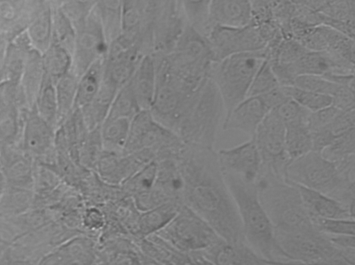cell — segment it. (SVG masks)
<instances>
[{
    "label": "cell",
    "instance_id": "cell-1",
    "mask_svg": "<svg viewBox=\"0 0 355 265\" xmlns=\"http://www.w3.org/2000/svg\"><path fill=\"white\" fill-rule=\"evenodd\" d=\"M181 201L224 240L245 241L240 216L214 148L183 144L175 160Z\"/></svg>",
    "mask_w": 355,
    "mask_h": 265
},
{
    "label": "cell",
    "instance_id": "cell-2",
    "mask_svg": "<svg viewBox=\"0 0 355 265\" xmlns=\"http://www.w3.org/2000/svg\"><path fill=\"white\" fill-rule=\"evenodd\" d=\"M354 172L355 156L334 162L311 150L290 162L286 181L336 199L354 215Z\"/></svg>",
    "mask_w": 355,
    "mask_h": 265
},
{
    "label": "cell",
    "instance_id": "cell-3",
    "mask_svg": "<svg viewBox=\"0 0 355 265\" xmlns=\"http://www.w3.org/2000/svg\"><path fill=\"white\" fill-rule=\"evenodd\" d=\"M235 201L245 241L257 253L275 264H295L278 246L274 228L260 202L256 182L223 173Z\"/></svg>",
    "mask_w": 355,
    "mask_h": 265
},
{
    "label": "cell",
    "instance_id": "cell-4",
    "mask_svg": "<svg viewBox=\"0 0 355 265\" xmlns=\"http://www.w3.org/2000/svg\"><path fill=\"white\" fill-rule=\"evenodd\" d=\"M256 184L260 202L274 231L289 232L315 227L296 185L263 170Z\"/></svg>",
    "mask_w": 355,
    "mask_h": 265
},
{
    "label": "cell",
    "instance_id": "cell-5",
    "mask_svg": "<svg viewBox=\"0 0 355 265\" xmlns=\"http://www.w3.org/2000/svg\"><path fill=\"white\" fill-rule=\"evenodd\" d=\"M153 54L156 68V86L148 110L157 122L175 134L201 85L193 86L175 74L163 52L157 51Z\"/></svg>",
    "mask_w": 355,
    "mask_h": 265
},
{
    "label": "cell",
    "instance_id": "cell-6",
    "mask_svg": "<svg viewBox=\"0 0 355 265\" xmlns=\"http://www.w3.org/2000/svg\"><path fill=\"white\" fill-rule=\"evenodd\" d=\"M225 113L220 93L208 77L197 90L192 106L175 134L184 144L214 148Z\"/></svg>",
    "mask_w": 355,
    "mask_h": 265
},
{
    "label": "cell",
    "instance_id": "cell-7",
    "mask_svg": "<svg viewBox=\"0 0 355 265\" xmlns=\"http://www.w3.org/2000/svg\"><path fill=\"white\" fill-rule=\"evenodd\" d=\"M274 233L278 246L295 264H355V249L342 250L336 247L328 235L315 227Z\"/></svg>",
    "mask_w": 355,
    "mask_h": 265
},
{
    "label": "cell",
    "instance_id": "cell-8",
    "mask_svg": "<svg viewBox=\"0 0 355 265\" xmlns=\"http://www.w3.org/2000/svg\"><path fill=\"white\" fill-rule=\"evenodd\" d=\"M164 53L171 71L193 86L208 78L214 54L205 35L188 24Z\"/></svg>",
    "mask_w": 355,
    "mask_h": 265
},
{
    "label": "cell",
    "instance_id": "cell-9",
    "mask_svg": "<svg viewBox=\"0 0 355 265\" xmlns=\"http://www.w3.org/2000/svg\"><path fill=\"white\" fill-rule=\"evenodd\" d=\"M266 55V48L262 51L232 55L213 62L208 77L220 93L225 116L248 96L253 77Z\"/></svg>",
    "mask_w": 355,
    "mask_h": 265
},
{
    "label": "cell",
    "instance_id": "cell-10",
    "mask_svg": "<svg viewBox=\"0 0 355 265\" xmlns=\"http://www.w3.org/2000/svg\"><path fill=\"white\" fill-rule=\"evenodd\" d=\"M144 25L140 41L144 54L166 51L173 44L186 22L175 0H143Z\"/></svg>",
    "mask_w": 355,
    "mask_h": 265
},
{
    "label": "cell",
    "instance_id": "cell-11",
    "mask_svg": "<svg viewBox=\"0 0 355 265\" xmlns=\"http://www.w3.org/2000/svg\"><path fill=\"white\" fill-rule=\"evenodd\" d=\"M154 234L174 248L187 253L205 250L222 238L204 219L184 204L177 214Z\"/></svg>",
    "mask_w": 355,
    "mask_h": 265
},
{
    "label": "cell",
    "instance_id": "cell-12",
    "mask_svg": "<svg viewBox=\"0 0 355 265\" xmlns=\"http://www.w3.org/2000/svg\"><path fill=\"white\" fill-rule=\"evenodd\" d=\"M182 144L173 131L153 118L148 109H141L130 121L123 152L131 154L156 149H173L180 148Z\"/></svg>",
    "mask_w": 355,
    "mask_h": 265
},
{
    "label": "cell",
    "instance_id": "cell-13",
    "mask_svg": "<svg viewBox=\"0 0 355 265\" xmlns=\"http://www.w3.org/2000/svg\"><path fill=\"white\" fill-rule=\"evenodd\" d=\"M252 137L261 156V170L286 180V170L291 161L285 149L284 123L270 111Z\"/></svg>",
    "mask_w": 355,
    "mask_h": 265
},
{
    "label": "cell",
    "instance_id": "cell-14",
    "mask_svg": "<svg viewBox=\"0 0 355 265\" xmlns=\"http://www.w3.org/2000/svg\"><path fill=\"white\" fill-rule=\"evenodd\" d=\"M206 36L214 62L228 56L266 49L268 43L252 21L243 26H211Z\"/></svg>",
    "mask_w": 355,
    "mask_h": 265
},
{
    "label": "cell",
    "instance_id": "cell-15",
    "mask_svg": "<svg viewBox=\"0 0 355 265\" xmlns=\"http://www.w3.org/2000/svg\"><path fill=\"white\" fill-rule=\"evenodd\" d=\"M74 27L76 38L71 70L79 77L92 64L105 56L108 44L95 8Z\"/></svg>",
    "mask_w": 355,
    "mask_h": 265
},
{
    "label": "cell",
    "instance_id": "cell-16",
    "mask_svg": "<svg viewBox=\"0 0 355 265\" xmlns=\"http://www.w3.org/2000/svg\"><path fill=\"white\" fill-rule=\"evenodd\" d=\"M144 55L138 44L121 35L108 44L103 75L121 88L130 80Z\"/></svg>",
    "mask_w": 355,
    "mask_h": 265
},
{
    "label": "cell",
    "instance_id": "cell-17",
    "mask_svg": "<svg viewBox=\"0 0 355 265\" xmlns=\"http://www.w3.org/2000/svg\"><path fill=\"white\" fill-rule=\"evenodd\" d=\"M223 173L235 174L248 182H256L261 171V158L253 137L237 146L217 152Z\"/></svg>",
    "mask_w": 355,
    "mask_h": 265
},
{
    "label": "cell",
    "instance_id": "cell-18",
    "mask_svg": "<svg viewBox=\"0 0 355 265\" xmlns=\"http://www.w3.org/2000/svg\"><path fill=\"white\" fill-rule=\"evenodd\" d=\"M55 129L37 113L33 105L22 113L21 148L33 159L46 156L52 149Z\"/></svg>",
    "mask_w": 355,
    "mask_h": 265
},
{
    "label": "cell",
    "instance_id": "cell-19",
    "mask_svg": "<svg viewBox=\"0 0 355 265\" xmlns=\"http://www.w3.org/2000/svg\"><path fill=\"white\" fill-rule=\"evenodd\" d=\"M270 111L262 95L248 96L225 116L223 129L240 131L252 137Z\"/></svg>",
    "mask_w": 355,
    "mask_h": 265
},
{
    "label": "cell",
    "instance_id": "cell-20",
    "mask_svg": "<svg viewBox=\"0 0 355 265\" xmlns=\"http://www.w3.org/2000/svg\"><path fill=\"white\" fill-rule=\"evenodd\" d=\"M202 251L210 264H275L257 253L246 241L230 243L220 238L217 242Z\"/></svg>",
    "mask_w": 355,
    "mask_h": 265
},
{
    "label": "cell",
    "instance_id": "cell-21",
    "mask_svg": "<svg viewBox=\"0 0 355 265\" xmlns=\"http://www.w3.org/2000/svg\"><path fill=\"white\" fill-rule=\"evenodd\" d=\"M0 166L5 184L33 190L34 159L18 145L0 147Z\"/></svg>",
    "mask_w": 355,
    "mask_h": 265
},
{
    "label": "cell",
    "instance_id": "cell-22",
    "mask_svg": "<svg viewBox=\"0 0 355 265\" xmlns=\"http://www.w3.org/2000/svg\"><path fill=\"white\" fill-rule=\"evenodd\" d=\"M250 0H211L209 22L213 25L243 26L252 21Z\"/></svg>",
    "mask_w": 355,
    "mask_h": 265
},
{
    "label": "cell",
    "instance_id": "cell-23",
    "mask_svg": "<svg viewBox=\"0 0 355 265\" xmlns=\"http://www.w3.org/2000/svg\"><path fill=\"white\" fill-rule=\"evenodd\" d=\"M296 186L310 216L354 219V215L350 212L349 209L336 199L313 189L298 185Z\"/></svg>",
    "mask_w": 355,
    "mask_h": 265
},
{
    "label": "cell",
    "instance_id": "cell-24",
    "mask_svg": "<svg viewBox=\"0 0 355 265\" xmlns=\"http://www.w3.org/2000/svg\"><path fill=\"white\" fill-rule=\"evenodd\" d=\"M130 82L141 109H149L156 86V68L153 53L144 54Z\"/></svg>",
    "mask_w": 355,
    "mask_h": 265
},
{
    "label": "cell",
    "instance_id": "cell-25",
    "mask_svg": "<svg viewBox=\"0 0 355 265\" xmlns=\"http://www.w3.org/2000/svg\"><path fill=\"white\" fill-rule=\"evenodd\" d=\"M33 48L26 28L10 36L7 47L3 80L19 83L30 51Z\"/></svg>",
    "mask_w": 355,
    "mask_h": 265
},
{
    "label": "cell",
    "instance_id": "cell-26",
    "mask_svg": "<svg viewBox=\"0 0 355 265\" xmlns=\"http://www.w3.org/2000/svg\"><path fill=\"white\" fill-rule=\"evenodd\" d=\"M45 76L42 54L33 48L19 82L28 108L35 104Z\"/></svg>",
    "mask_w": 355,
    "mask_h": 265
},
{
    "label": "cell",
    "instance_id": "cell-27",
    "mask_svg": "<svg viewBox=\"0 0 355 265\" xmlns=\"http://www.w3.org/2000/svg\"><path fill=\"white\" fill-rule=\"evenodd\" d=\"M92 253L85 239L73 238L44 255L40 264H81L92 259Z\"/></svg>",
    "mask_w": 355,
    "mask_h": 265
},
{
    "label": "cell",
    "instance_id": "cell-28",
    "mask_svg": "<svg viewBox=\"0 0 355 265\" xmlns=\"http://www.w3.org/2000/svg\"><path fill=\"white\" fill-rule=\"evenodd\" d=\"M53 9L47 5L28 20L26 30L33 48L43 53L52 41Z\"/></svg>",
    "mask_w": 355,
    "mask_h": 265
},
{
    "label": "cell",
    "instance_id": "cell-29",
    "mask_svg": "<svg viewBox=\"0 0 355 265\" xmlns=\"http://www.w3.org/2000/svg\"><path fill=\"white\" fill-rule=\"evenodd\" d=\"M35 199L32 188L5 184L0 194V214L8 217L19 216L30 210Z\"/></svg>",
    "mask_w": 355,
    "mask_h": 265
},
{
    "label": "cell",
    "instance_id": "cell-30",
    "mask_svg": "<svg viewBox=\"0 0 355 265\" xmlns=\"http://www.w3.org/2000/svg\"><path fill=\"white\" fill-rule=\"evenodd\" d=\"M103 57L92 64L78 77L73 109H82L94 99L103 79Z\"/></svg>",
    "mask_w": 355,
    "mask_h": 265
},
{
    "label": "cell",
    "instance_id": "cell-31",
    "mask_svg": "<svg viewBox=\"0 0 355 265\" xmlns=\"http://www.w3.org/2000/svg\"><path fill=\"white\" fill-rule=\"evenodd\" d=\"M285 149L291 161L312 150L311 133L306 121L285 125Z\"/></svg>",
    "mask_w": 355,
    "mask_h": 265
},
{
    "label": "cell",
    "instance_id": "cell-32",
    "mask_svg": "<svg viewBox=\"0 0 355 265\" xmlns=\"http://www.w3.org/2000/svg\"><path fill=\"white\" fill-rule=\"evenodd\" d=\"M132 119L106 118L100 127L102 147L110 152L123 151Z\"/></svg>",
    "mask_w": 355,
    "mask_h": 265
},
{
    "label": "cell",
    "instance_id": "cell-33",
    "mask_svg": "<svg viewBox=\"0 0 355 265\" xmlns=\"http://www.w3.org/2000/svg\"><path fill=\"white\" fill-rule=\"evenodd\" d=\"M95 8L109 44L121 35L122 0H96Z\"/></svg>",
    "mask_w": 355,
    "mask_h": 265
},
{
    "label": "cell",
    "instance_id": "cell-34",
    "mask_svg": "<svg viewBox=\"0 0 355 265\" xmlns=\"http://www.w3.org/2000/svg\"><path fill=\"white\" fill-rule=\"evenodd\" d=\"M144 25L143 0H122L121 35L138 44L140 47Z\"/></svg>",
    "mask_w": 355,
    "mask_h": 265
},
{
    "label": "cell",
    "instance_id": "cell-35",
    "mask_svg": "<svg viewBox=\"0 0 355 265\" xmlns=\"http://www.w3.org/2000/svg\"><path fill=\"white\" fill-rule=\"evenodd\" d=\"M178 12L185 22L206 35L209 29L211 0H175Z\"/></svg>",
    "mask_w": 355,
    "mask_h": 265
},
{
    "label": "cell",
    "instance_id": "cell-36",
    "mask_svg": "<svg viewBox=\"0 0 355 265\" xmlns=\"http://www.w3.org/2000/svg\"><path fill=\"white\" fill-rule=\"evenodd\" d=\"M42 54L46 75L54 83L71 70L72 55L60 45L51 42Z\"/></svg>",
    "mask_w": 355,
    "mask_h": 265
},
{
    "label": "cell",
    "instance_id": "cell-37",
    "mask_svg": "<svg viewBox=\"0 0 355 265\" xmlns=\"http://www.w3.org/2000/svg\"><path fill=\"white\" fill-rule=\"evenodd\" d=\"M78 80V77L71 70L54 83L58 104V125L74 108Z\"/></svg>",
    "mask_w": 355,
    "mask_h": 265
},
{
    "label": "cell",
    "instance_id": "cell-38",
    "mask_svg": "<svg viewBox=\"0 0 355 265\" xmlns=\"http://www.w3.org/2000/svg\"><path fill=\"white\" fill-rule=\"evenodd\" d=\"M182 205L169 201L146 210L139 220L141 232L146 235L157 232L177 214Z\"/></svg>",
    "mask_w": 355,
    "mask_h": 265
},
{
    "label": "cell",
    "instance_id": "cell-39",
    "mask_svg": "<svg viewBox=\"0 0 355 265\" xmlns=\"http://www.w3.org/2000/svg\"><path fill=\"white\" fill-rule=\"evenodd\" d=\"M27 0H0V34L10 35L26 28L22 20Z\"/></svg>",
    "mask_w": 355,
    "mask_h": 265
},
{
    "label": "cell",
    "instance_id": "cell-40",
    "mask_svg": "<svg viewBox=\"0 0 355 265\" xmlns=\"http://www.w3.org/2000/svg\"><path fill=\"white\" fill-rule=\"evenodd\" d=\"M34 105L39 115L55 130L58 119L55 84L46 75Z\"/></svg>",
    "mask_w": 355,
    "mask_h": 265
},
{
    "label": "cell",
    "instance_id": "cell-41",
    "mask_svg": "<svg viewBox=\"0 0 355 265\" xmlns=\"http://www.w3.org/2000/svg\"><path fill=\"white\" fill-rule=\"evenodd\" d=\"M140 110L130 80L116 94L106 118L132 119Z\"/></svg>",
    "mask_w": 355,
    "mask_h": 265
},
{
    "label": "cell",
    "instance_id": "cell-42",
    "mask_svg": "<svg viewBox=\"0 0 355 265\" xmlns=\"http://www.w3.org/2000/svg\"><path fill=\"white\" fill-rule=\"evenodd\" d=\"M76 38L73 24L57 6L53 8L52 41L69 51L71 55Z\"/></svg>",
    "mask_w": 355,
    "mask_h": 265
},
{
    "label": "cell",
    "instance_id": "cell-43",
    "mask_svg": "<svg viewBox=\"0 0 355 265\" xmlns=\"http://www.w3.org/2000/svg\"><path fill=\"white\" fill-rule=\"evenodd\" d=\"M281 86L289 98L309 111H317L332 104V98L329 95L293 85Z\"/></svg>",
    "mask_w": 355,
    "mask_h": 265
},
{
    "label": "cell",
    "instance_id": "cell-44",
    "mask_svg": "<svg viewBox=\"0 0 355 265\" xmlns=\"http://www.w3.org/2000/svg\"><path fill=\"white\" fill-rule=\"evenodd\" d=\"M279 86V80L266 55L253 77L248 96L263 95Z\"/></svg>",
    "mask_w": 355,
    "mask_h": 265
},
{
    "label": "cell",
    "instance_id": "cell-45",
    "mask_svg": "<svg viewBox=\"0 0 355 265\" xmlns=\"http://www.w3.org/2000/svg\"><path fill=\"white\" fill-rule=\"evenodd\" d=\"M14 106L21 109L28 107L19 83L1 80L0 82V122Z\"/></svg>",
    "mask_w": 355,
    "mask_h": 265
},
{
    "label": "cell",
    "instance_id": "cell-46",
    "mask_svg": "<svg viewBox=\"0 0 355 265\" xmlns=\"http://www.w3.org/2000/svg\"><path fill=\"white\" fill-rule=\"evenodd\" d=\"M321 153L334 162L355 155V129L335 138Z\"/></svg>",
    "mask_w": 355,
    "mask_h": 265
},
{
    "label": "cell",
    "instance_id": "cell-47",
    "mask_svg": "<svg viewBox=\"0 0 355 265\" xmlns=\"http://www.w3.org/2000/svg\"><path fill=\"white\" fill-rule=\"evenodd\" d=\"M292 85L316 93L325 94L331 98L342 86H344L332 82L322 75H297Z\"/></svg>",
    "mask_w": 355,
    "mask_h": 265
},
{
    "label": "cell",
    "instance_id": "cell-48",
    "mask_svg": "<svg viewBox=\"0 0 355 265\" xmlns=\"http://www.w3.org/2000/svg\"><path fill=\"white\" fill-rule=\"evenodd\" d=\"M310 217L315 228L328 235H355L354 219Z\"/></svg>",
    "mask_w": 355,
    "mask_h": 265
},
{
    "label": "cell",
    "instance_id": "cell-49",
    "mask_svg": "<svg viewBox=\"0 0 355 265\" xmlns=\"http://www.w3.org/2000/svg\"><path fill=\"white\" fill-rule=\"evenodd\" d=\"M58 183L56 174L47 165H35L33 186L35 194H47L57 186Z\"/></svg>",
    "mask_w": 355,
    "mask_h": 265
},
{
    "label": "cell",
    "instance_id": "cell-50",
    "mask_svg": "<svg viewBox=\"0 0 355 265\" xmlns=\"http://www.w3.org/2000/svg\"><path fill=\"white\" fill-rule=\"evenodd\" d=\"M272 111L284 123V125L297 121H306L310 111L293 100L288 98Z\"/></svg>",
    "mask_w": 355,
    "mask_h": 265
},
{
    "label": "cell",
    "instance_id": "cell-51",
    "mask_svg": "<svg viewBox=\"0 0 355 265\" xmlns=\"http://www.w3.org/2000/svg\"><path fill=\"white\" fill-rule=\"evenodd\" d=\"M340 111L331 104L317 111H310L307 125L311 133L327 127Z\"/></svg>",
    "mask_w": 355,
    "mask_h": 265
},
{
    "label": "cell",
    "instance_id": "cell-52",
    "mask_svg": "<svg viewBox=\"0 0 355 265\" xmlns=\"http://www.w3.org/2000/svg\"><path fill=\"white\" fill-rule=\"evenodd\" d=\"M354 109L346 111H340L334 120L327 126L336 138L352 129H354Z\"/></svg>",
    "mask_w": 355,
    "mask_h": 265
},
{
    "label": "cell",
    "instance_id": "cell-53",
    "mask_svg": "<svg viewBox=\"0 0 355 265\" xmlns=\"http://www.w3.org/2000/svg\"><path fill=\"white\" fill-rule=\"evenodd\" d=\"M331 242L337 248L342 250L355 249V235H329Z\"/></svg>",
    "mask_w": 355,
    "mask_h": 265
},
{
    "label": "cell",
    "instance_id": "cell-54",
    "mask_svg": "<svg viewBox=\"0 0 355 265\" xmlns=\"http://www.w3.org/2000/svg\"><path fill=\"white\" fill-rule=\"evenodd\" d=\"M9 39L10 35L8 33L0 34V82L3 80L4 63Z\"/></svg>",
    "mask_w": 355,
    "mask_h": 265
},
{
    "label": "cell",
    "instance_id": "cell-55",
    "mask_svg": "<svg viewBox=\"0 0 355 265\" xmlns=\"http://www.w3.org/2000/svg\"><path fill=\"white\" fill-rule=\"evenodd\" d=\"M5 186V179L0 166V194Z\"/></svg>",
    "mask_w": 355,
    "mask_h": 265
},
{
    "label": "cell",
    "instance_id": "cell-56",
    "mask_svg": "<svg viewBox=\"0 0 355 265\" xmlns=\"http://www.w3.org/2000/svg\"><path fill=\"white\" fill-rule=\"evenodd\" d=\"M1 241H1V238H0V248L2 246V245H1V244H2V242H1Z\"/></svg>",
    "mask_w": 355,
    "mask_h": 265
}]
</instances>
